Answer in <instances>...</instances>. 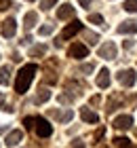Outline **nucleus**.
<instances>
[{
  "mask_svg": "<svg viewBox=\"0 0 137 148\" xmlns=\"http://www.w3.org/2000/svg\"><path fill=\"white\" fill-rule=\"evenodd\" d=\"M91 2H93V0H78V4H80V6H85V9H87V6L91 4Z\"/></svg>",
  "mask_w": 137,
  "mask_h": 148,
  "instance_id": "obj_26",
  "label": "nucleus"
},
{
  "mask_svg": "<svg viewBox=\"0 0 137 148\" xmlns=\"http://www.w3.org/2000/svg\"><path fill=\"white\" fill-rule=\"evenodd\" d=\"M11 6V0H0V9H9Z\"/></svg>",
  "mask_w": 137,
  "mask_h": 148,
  "instance_id": "obj_25",
  "label": "nucleus"
},
{
  "mask_svg": "<svg viewBox=\"0 0 137 148\" xmlns=\"http://www.w3.org/2000/svg\"><path fill=\"white\" fill-rule=\"evenodd\" d=\"M51 116L57 119L59 123H70L72 116H74V112L72 110H51Z\"/></svg>",
  "mask_w": 137,
  "mask_h": 148,
  "instance_id": "obj_11",
  "label": "nucleus"
},
{
  "mask_svg": "<svg viewBox=\"0 0 137 148\" xmlns=\"http://www.w3.org/2000/svg\"><path fill=\"white\" fill-rule=\"evenodd\" d=\"M80 72H93V66H91V64H89V66H82Z\"/></svg>",
  "mask_w": 137,
  "mask_h": 148,
  "instance_id": "obj_27",
  "label": "nucleus"
},
{
  "mask_svg": "<svg viewBox=\"0 0 137 148\" xmlns=\"http://www.w3.org/2000/svg\"><path fill=\"white\" fill-rule=\"evenodd\" d=\"M23 125H25V129H34V125H36V116H25L23 119Z\"/></svg>",
  "mask_w": 137,
  "mask_h": 148,
  "instance_id": "obj_22",
  "label": "nucleus"
},
{
  "mask_svg": "<svg viewBox=\"0 0 137 148\" xmlns=\"http://www.w3.org/2000/svg\"><path fill=\"white\" fill-rule=\"evenodd\" d=\"M34 129H36V133L40 138H49L53 133V127L49 125V121L42 119V116H36V125H34Z\"/></svg>",
  "mask_w": 137,
  "mask_h": 148,
  "instance_id": "obj_3",
  "label": "nucleus"
},
{
  "mask_svg": "<svg viewBox=\"0 0 137 148\" xmlns=\"http://www.w3.org/2000/svg\"><path fill=\"white\" fill-rule=\"evenodd\" d=\"M21 140H23V133L19 131V129H15V131H11L9 136L4 138V144L9 146V148H15V146H17L19 142H21Z\"/></svg>",
  "mask_w": 137,
  "mask_h": 148,
  "instance_id": "obj_9",
  "label": "nucleus"
},
{
  "mask_svg": "<svg viewBox=\"0 0 137 148\" xmlns=\"http://www.w3.org/2000/svg\"><path fill=\"white\" fill-rule=\"evenodd\" d=\"M44 53H46V47H44V45H36V47L30 51V55H32V57H38V55H44Z\"/></svg>",
  "mask_w": 137,
  "mask_h": 148,
  "instance_id": "obj_18",
  "label": "nucleus"
},
{
  "mask_svg": "<svg viewBox=\"0 0 137 148\" xmlns=\"http://www.w3.org/2000/svg\"><path fill=\"white\" fill-rule=\"evenodd\" d=\"M122 6H125L127 13H137V0H127Z\"/></svg>",
  "mask_w": 137,
  "mask_h": 148,
  "instance_id": "obj_20",
  "label": "nucleus"
},
{
  "mask_svg": "<svg viewBox=\"0 0 137 148\" xmlns=\"http://www.w3.org/2000/svg\"><path fill=\"white\" fill-rule=\"evenodd\" d=\"M4 102V95H2V93H0V104H2Z\"/></svg>",
  "mask_w": 137,
  "mask_h": 148,
  "instance_id": "obj_28",
  "label": "nucleus"
},
{
  "mask_svg": "<svg viewBox=\"0 0 137 148\" xmlns=\"http://www.w3.org/2000/svg\"><path fill=\"white\" fill-rule=\"evenodd\" d=\"M51 32H53V25H40V28H38V34L40 36H49Z\"/></svg>",
  "mask_w": 137,
  "mask_h": 148,
  "instance_id": "obj_23",
  "label": "nucleus"
},
{
  "mask_svg": "<svg viewBox=\"0 0 137 148\" xmlns=\"http://www.w3.org/2000/svg\"><path fill=\"white\" fill-rule=\"evenodd\" d=\"M55 2H57V0H42L40 6H42V11H49L51 6H55Z\"/></svg>",
  "mask_w": 137,
  "mask_h": 148,
  "instance_id": "obj_24",
  "label": "nucleus"
},
{
  "mask_svg": "<svg viewBox=\"0 0 137 148\" xmlns=\"http://www.w3.org/2000/svg\"><path fill=\"white\" fill-rule=\"evenodd\" d=\"M36 66L34 64H27L23 66L21 70H19L17 74V80H15V91L17 93H25L27 89H30V85H32V80H34V74H36Z\"/></svg>",
  "mask_w": 137,
  "mask_h": 148,
  "instance_id": "obj_1",
  "label": "nucleus"
},
{
  "mask_svg": "<svg viewBox=\"0 0 137 148\" xmlns=\"http://www.w3.org/2000/svg\"><path fill=\"white\" fill-rule=\"evenodd\" d=\"M116 30H118V34H135V32H137V21H133V19L122 21Z\"/></svg>",
  "mask_w": 137,
  "mask_h": 148,
  "instance_id": "obj_10",
  "label": "nucleus"
},
{
  "mask_svg": "<svg viewBox=\"0 0 137 148\" xmlns=\"http://www.w3.org/2000/svg\"><path fill=\"white\" fill-rule=\"evenodd\" d=\"M89 21L95 23V25H104V17H101L99 13H91V15H89Z\"/></svg>",
  "mask_w": 137,
  "mask_h": 148,
  "instance_id": "obj_21",
  "label": "nucleus"
},
{
  "mask_svg": "<svg viewBox=\"0 0 137 148\" xmlns=\"http://www.w3.org/2000/svg\"><path fill=\"white\" fill-rule=\"evenodd\" d=\"M80 116H82V121H85V123H91V125H95V123H99V116L97 114H95L91 108H80Z\"/></svg>",
  "mask_w": 137,
  "mask_h": 148,
  "instance_id": "obj_12",
  "label": "nucleus"
},
{
  "mask_svg": "<svg viewBox=\"0 0 137 148\" xmlns=\"http://www.w3.org/2000/svg\"><path fill=\"white\" fill-rule=\"evenodd\" d=\"M27 2H32V0H27Z\"/></svg>",
  "mask_w": 137,
  "mask_h": 148,
  "instance_id": "obj_29",
  "label": "nucleus"
},
{
  "mask_svg": "<svg viewBox=\"0 0 137 148\" xmlns=\"http://www.w3.org/2000/svg\"><path fill=\"white\" fill-rule=\"evenodd\" d=\"M36 23H38V15H36V13H34V11L25 13V17H23V25H25V30H32Z\"/></svg>",
  "mask_w": 137,
  "mask_h": 148,
  "instance_id": "obj_15",
  "label": "nucleus"
},
{
  "mask_svg": "<svg viewBox=\"0 0 137 148\" xmlns=\"http://www.w3.org/2000/svg\"><path fill=\"white\" fill-rule=\"evenodd\" d=\"M49 97H51V91H49V89H40V91H38V95H36V104H44V102H49Z\"/></svg>",
  "mask_w": 137,
  "mask_h": 148,
  "instance_id": "obj_16",
  "label": "nucleus"
},
{
  "mask_svg": "<svg viewBox=\"0 0 137 148\" xmlns=\"http://www.w3.org/2000/svg\"><path fill=\"white\" fill-rule=\"evenodd\" d=\"M97 87H101V89H108V87H110V70L108 68L99 70V74H97Z\"/></svg>",
  "mask_w": 137,
  "mask_h": 148,
  "instance_id": "obj_13",
  "label": "nucleus"
},
{
  "mask_svg": "<svg viewBox=\"0 0 137 148\" xmlns=\"http://www.w3.org/2000/svg\"><path fill=\"white\" fill-rule=\"evenodd\" d=\"M135 80H137V74H135L133 68H127V70H120L118 72V83L122 87H133Z\"/></svg>",
  "mask_w": 137,
  "mask_h": 148,
  "instance_id": "obj_2",
  "label": "nucleus"
},
{
  "mask_svg": "<svg viewBox=\"0 0 137 148\" xmlns=\"http://www.w3.org/2000/svg\"><path fill=\"white\" fill-rule=\"evenodd\" d=\"M11 78V68L9 66H4V68H0V85H6Z\"/></svg>",
  "mask_w": 137,
  "mask_h": 148,
  "instance_id": "obj_17",
  "label": "nucleus"
},
{
  "mask_svg": "<svg viewBox=\"0 0 137 148\" xmlns=\"http://www.w3.org/2000/svg\"><path fill=\"white\" fill-rule=\"evenodd\" d=\"M15 32H17V21L13 17L4 19V23H2V36L4 38H13V36H15Z\"/></svg>",
  "mask_w": 137,
  "mask_h": 148,
  "instance_id": "obj_7",
  "label": "nucleus"
},
{
  "mask_svg": "<svg viewBox=\"0 0 137 148\" xmlns=\"http://www.w3.org/2000/svg\"><path fill=\"white\" fill-rule=\"evenodd\" d=\"M74 13H76V11H74L72 4H61L59 11H57V19H72Z\"/></svg>",
  "mask_w": 137,
  "mask_h": 148,
  "instance_id": "obj_14",
  "label": "nucleus"
},
{
  "mask_svg": "<svg viewBox=\"0 0 137 148\" xmlns=\"http://www.w3.org/2000/svg\"><path fill=\"white\" fill-rule=\"evenodd\" d=\"M80 30H82V23L78 21V19H74V21H72V23H67V25H65V30L61 32V40H67V38L76 36Z\"/></svg>",
  "mask_w": 137,
  "mask_h": 148,
  "instance_id": "obj_6",
  "label": "nucleus"
},
{
  "mask_svg": "<svg viewBox=\"0 0 137 148\" xmlns=\"http://www.w3.org/2000/svg\"><path fill=\"white\" fill-rule=\"evenodd\" d=\"M97 55H99L101 59H116V55H118V49H116L114 42H106V45L99 47Z\"/></svg>",
  "mask_w": 137,
  "mask_h": 148,
  "instance_id": "obj_4",
  "label": "nucleus"
},
{
  "mask_svg": "<svg viewBox=\"0 0 137 148\" xmlns=\"http://www.w3.org/2000/svg\"><path fill=\"white\" fill-rule=\"evenodd\" d=\"M114 144L118 148H131V140H129V138H116Z\"/></svg>",
  "mask_w": 137,
  "mask_h": 148,
  "instance_id": "obj_19",
  "label": "nucleus"
},
{
  "mask_svg": "<svg viewBox=\"0 0 137 148\" xmlns=\"http://www.w3.org/2000/svg\"><path fill=\"white\" fill-rule=\"evenodd\" d=\"M114 127H116V129H131V127H133V116H129V114L116 116L114 119Z\"/></svg>",
  "mask_w": 137,
  "mask_h": 148,
  "instance_id": "obj_8",
  "label": "nucleus"
},
{
  "mask_svg": "<svg viewBox=\"0 0 137 148\" xmlns=\"http://www.w3.org/2000/svg\"><path fill=\"white\" fill-rule=\"evenodd\" d=\"M67 55H70L72 59H82V57L89 55V49H87L82 42H74L70 49H67Z\"/></svg>",
  "mask_w": 137,
  "mask_h": 148,
  "instance_id": "obj_5",
  "label": "nucleus"
},
{
  "mask_svg": "<svg viewBox=\"0 0 137 148\" xmlns=\"http://www.w3.org/2000/svg\"><path fill=\"white\" fill-rule=\"evenodd\" d=\"M135 148H137V146H135Z\"/></svg>",
  "mask_w": 137,
  "mask_h": 148,
  "instance_id": "obj_30",
  "label": "nucleus"
}]
</instances>
